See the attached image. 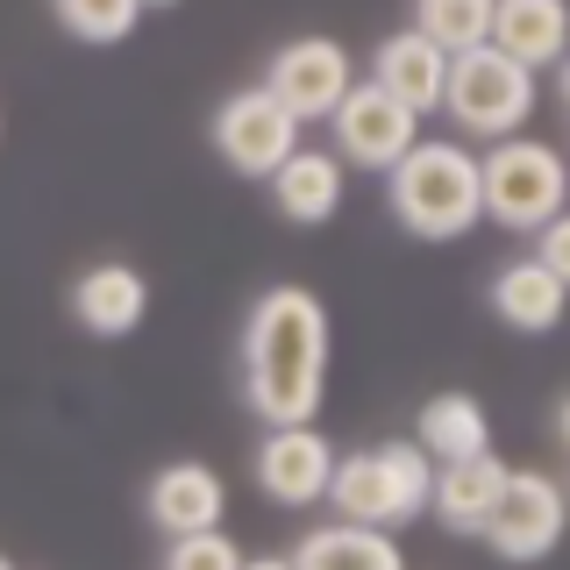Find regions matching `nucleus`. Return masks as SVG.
I'll return each instance as SVG.
<instances>
[{
	"label": "nucleus",
	"mask_w": 570,
	"mask_h": 570,
	"mask_svg": "<svg viewBox=\"0 0 570 570\" xmlns=\"http://www.w3.org/2000/svg\"><path fill=\"white\" fill-rule=\"evenodd\" d=\"M328 385V307L307 285H272L243 321V400L264 428L321 414Z\"/></svg>",
	"instance_id": "f257e3e1"
},
{
	"label": "nucleus",
	"mask_w": 570,
	"mask_h": 570,
	"mask_svg": "<svg viewBox=\"0 0 570 570\" xmlns=\"http://www.w3.org/2000/svg\"><path fill=\"white\" fill-rule=\"evenodd\" d=\"M385 200L400 214L406 236L421 243H456L485 222V200H478V157L463 150L456 136H421L400 165L385 171Z\"/></svg>",
	"instance_id": "f03ea898"
},
{
	"label": "nucleus",
	"mask_w": 570,
	"mask_h": 570,
	"mask_svg": "<svg viewBox=\"0 0 570 570\" xmlns=\"http://www.w3.org/2000/svg\"><path fill=\"white\" fill-rule=\"evenodd\" d=\"M428 492H435V456L421 442H379V450L335 456V478H328L321 507H335V521H364V528L400 534L406 521L428 513Z\"/></svg>",
	"instance_id": "7ed1b4c3"
},
{
	"label": "nucleus",
	"mask_w": 570,
	"mask_h": 570,
	"mask_svg": "<svg viewBox=\"0 0 570 570\" xmlns=\"http://www.w3.org/2000/svg\"><path fill=\"white\" fill-rule=\"evenodd\" d=\"M478 200H485V222L513 228V236H534L549 214L570 207V165L557 142L542 136H499L485 157H478Z\"/></svg>",
	"instance_id": "20e7f679"
},
{
	"label": "nucleus",
	"mask_w": 570,
	"mask_h": 570,
	"mask_svg": "<svg viewBox=\"0 0 570 570\" xmlns=\"http://www.w3.org/2000/svg\"><path fill=\"white\" fill-rule=\"evenodd\" d=\"M534 100H542V86H534L528 65H513L499 43H478V50H456L450 58V79H442V107L435 115H450L463 136H521Z\"/></svg>",
	"instance_id": "39448f33"
},
{
	"label": "nucleus",
	"mask_w": 570,
	"mask_h": 570,
	"mask_svg": "<svg viewBox=\"0 0 570 570\" xmlns=\"http://www.w3.org/2000/svg\"><path fill=\"white\" fill-rule=\"evenodd\" d=\"M207 136H214V150H222V165L243 171V178H272L285 157L299 150V121L285 115V100L272 94V86H243V94H228L222 107H214Z\"/></svg>",
	"instance_id": "423d86ee"
},
{
	"label": "nucleus",
	"mask_w": 570,
	"mask_h": 570,
	"mask_svg": "<svg viewBox=\"0 0 570 570\" xmlns=\"http://www.w3.org/2000/svg\"><path fill=\"white\" fill-rule=\"evenodd\" d=\"M328 129H335V157H343V165H356V171H392L421 142V115H414V107H400L385 86L356 79L350 94L335 100Z\"/></svg>",
	"instance_id": "0eeeda50"
},
{
	"label": "nucleus",
	"mask_w": 570,
	"mask_h": 570,
	"mask_svg": "<svg viewBox=\"0 0 570 570\" xmlns=\"http://www.w3.org/2000/svg\"><path fill=\"white\" fill-rule=\"evenodd\" d=\"M570 528V492L549 471H507V492H499V513L485 528V542L507 563H542L549 549L563 542Z\"/></svg>",
	"instance_id": "6e6552de"
},
{
	"label": "nucleus",
	"mask_w": 570,
	"mask_h": 570,
	"mask_svg": "<svg viewBox=\"0 0 570 570\" xmlns=\"http://www.w3.org/2000/svg\"><path fill=\"white\" fill-rule=\"evenodd\" d=\"M335 456L343 450H335L314 421H293V428H264L249 471H257V492L272 499V507H321V499H328V478H335Z\"/></svg>",
	"instance_id": "1a4fd4ad"
},
{
	"label": "nucleus",
	"mask_w": 570,
	"mask_h": 570,
	"mask_svg": "<svg viewBox=\"0 0 570 570\" xmlns=\"http://www.w3.org/2000/svg\"><path fill=\"white\" fill-rule=\"evenodd\" d=\"M264 86L285 100L293 121H328L335 100L356 86V58L335 43V36H293V43L272 58V71H264Z\"/></svg>",
	"instance_id": "9d476101"
},
{
	"label": "nucleus",
	"mask_w": 570,
	"mask_h": 570,
	"mask_svg": "<svg viewBox=\"0 0 570 570\" xmlns=\"http://www.w3.org/2000/svg\"><path fill=\"white\" fill-rule=\"evenodd\" d=\"M499 492H507V463H499L492 450L485 456H456V463H435L428 513H435L456 542H485V528L499 513Z\"/></svg>",
	"instance_id": "9b49d317"
},
{
	"label": "nucleus",
	"mask_w": 570,
	"mask_h": 570,
	"mask_svg": "<svg viewBox=\"0 0 570 570\" xmlns=\"http://www.w3.org/2000/svg\"><path fill=\"white\" fill-rule=\"evenodd\" d=\"M142 513H150L165 534H193V528H222V513H228V485H222V471L200 456H178L165 463V471L150 478V492H142Z\"/></svg>",
	"instance_id": "f8f14e48"
},
{
	"label": "nucleus",
	"mask_w": 570,
	"mask_h": 570,
	"mask_svg": "<svg viewBox=\"0 0 570 570\" xmlns=\"http://www.w3.org/2000/svg\"><path fill=\"white\" fill-rule=\"evenodd\" d=\"M442 79H450V50H435L414 22L392 29L385 43L371 50V86H385V94L400 107H414V115H435L442 107Z\"/></svg>",
	"instance_id": "ddd939ff"
},
{
	"label": "nucleus",
	"mask_w": 570,
	"mask_h": 570,
	"mask_svg": "<svg viewBox=\"0 0 570 570\" xmlns=\"http://www.w3.org/2000/svg\"><path fill=\"white\" fill-rule=\"evenodd\" d=\"M142 314H150V285L136 264H94L71 278V321L100 343H121L129 328H142Z\"/></svg>",
	"instance_id": "4468645a"
},
{
	"label": "nucleus",
	"mask_w": 570,
	"mask_h": 570,
	"mask_svg": "<svg viewBox=\"0 0 570 570\" xmlns=\"http://www.w3.org/2000/svg\"><path fill=\"white\" fill-rule=\"evenodd\" d=\"M343 186H350V165L335 150H307V142L272 171V200L293 228H328L335 207H343Z\"/></svg>",
	"instance_id": "2eb2a0df"
},
{
	"label": "nucleus",
	"mask_w": 570,
	"mask_h": 570,
	"mask_svg": "<svg viewBox=\"0 0 570 570\" xmlns=\"http://www.w3.org/2000/svg\"><path fill=\"white\" fill-rule=\"evenodd\" d=\"M570 307V285L549 272L542 257H513L507 272H492V314L513 335H549Z\"/></svg>",
	"instance_id": "dca6fc26"
},
{
	"label": "nucleus",
	"mask_w": 570,
	"mask_h": 570,
	"mask_svg": "<svg viewBox=\"0 0 570 570\" xmlns=\"http://www.w3.org/2000/svg\"><path fill=\"white\" fill-rule=\"evenodd\" d=\"M492 43L528 71L557 65L570 50V0H492Z\"/></svg>",
	"instance_id": "f3484780"
},
{
	"label": "nucleus",
	"mask_w": 570,
	"mask_h": 570,
	"mask_svg": "<svg viewBox=\"0 0 570 570\" xmlns=\"http://www.w3.org/2000/svg\"><path fill=\"white\" fill-rule=\"evenodd\" d=\"M293 570H406L400 534L392 528H364V521H321L299 534Z\"/></svg>",
	"instance_id": "a211bd4d"
},
{
	"label": "nucleus",
	"mask_w": 570,
	"mask_h": 570,
	"mask_svg": "<svg viewBox=\"0 0 570 570\" xmlns=\"http://www.w3.org/2000/svg\"><path fill=\"white\" fill-rule=\"evenodd\" d=\"M414 442L435 463H456V456H485L492 450V414L471 400V392H435L414 421Z\"/></svg>",
	"instance_id": "6ab92c4d"
},
{
	"label": "nucleus",
	"mask_w": 570,
	"mask_h": 570,
	"mask_svg": "<svg viewBox=\"0 0 570 570\" xmlns=\"http://www.w3.org/2000/svg\"><path fill=\"white\" fill-rule=\"evenodd\" d=\"M414 29L435 50H478L492 43V0H414Z\"/></svg>",
	"instance_id": "aec40b11"
},
{
	"label": "nucleus",
	"mask_w": 570,
	"mask_h": 570,
	"mask_svg": "<svg viewBox=\"0 0 570 570\" xmlns=\"http://www.w3.org/2000/svg\"><path fill=\"white\" fill-rule=\"evenodd\" d=\"M50 14L79 43H129L142 22V0H50Z\"/></svg>",
	"instance_id": "412c9836"
},
{
	"label": "nucleus",
	"mask_w": 570,
	"mask_h": 570,
	"mask_svg": "<svg viewBox=\"0 0 570 570\" xmlns=\"http://www.w3.org/2000/svg\"><path fill=\"white\" fill-rule=\"evenodd\" d=\"M165 570H243V549L228 528H193V534H165Z\"/></svg>",
	"instance_id": "4be33fe9"
},
{
	"label": "nucleus",
	"mask_w": 570,
	"mask_h": 570,
	"mask_svg": "<svg viewBox=\"0 0 570 570\" xmlns=\"http://www.w3.org/2000/svg\"><path fill=\"white\" fill-rule=\"evenodd\" d=\"M534 257H542L549 272L570 285V207H563V214H549V222L534 228Z\"/></svg>",
	"instance_id": "5701e85b"
},
{
	"label": "nucleus",
	"mask_w": 570,
	"mask_h": 570,
	"mask_svg": "<svg viewBox=\"0 0 570 570\" xmlns=\"http://www.w3.org/2000/svg\"><path fill=\"white\" fill-rule=\"evenodd\" d=\"M243 570H293V557H243Z\"/></svg>",
	"instance_id": "b1692460"
},
{
	"label": "nucleus",
	"mask_w": 570,
	"mask_h": 570,
	"mask_svg": "<svg viewBox=\"0 0 570 570\" xmlns=\"http://www.w3.org/2000/svg\"><path fill=\"white\" fill-rule=\"evenodd\" d=\"M557 94H563V107H570V50L557 58Z\"/></svg>",
	"instance_id": "393cba45"
},
{
	"label": "nucleus",
	"mask_w": 570,
	"mask_h": 570,
	"mask_svg": "<svg viewBox=\"0 0 570 570\" xmlns=\"http://www.w3.org/2000/svg\"><path fill=\"white\" fill-rule=\"evenodd\" d=\"M557 442H563V450H570V400L557 406Z\"/></svg>",
	"instance_id": "a878e982"
},
{
	"label": "nucleus",
	"mask_w": 570,
	"mask_h": 570,
	"mask_svg": "<svg viewBox=\"0 0 570 570\" xmlns=\"http://www.w3.org/2000/svg\"><path fill=\"white\" fill-rule=\"evenodd\" d=\"M142 8H178V0H142Z\"/></svg>",
	"instance_id": "bb28decb"
},
{
	"label": "nucleus",
	"mask_w": 570,
	"mask_h": 570,
	"mask_svg": "<svg viewBox=\"0 0 570 570\" xmlns=\"http://www.w3.org/2000/svg\"><path fill=\"white\" fill-rule=\"evenodd\" d=\"M0 570H14V563H8V557H0Z\"/></svg>",
	"instance_id": "cd10ccee"
},
{
	"label": "nucleus",
	"mask_w": 570,
	"mask_h": 570,
	"mask_svg": "<svg viewBox=\"0 0 570 570\" xmlns=\"http://www.w3.org/2000/svg\"><path fill=\"white\" fill-rule=\"evenodd\" d=\"M563 492H570V485H563Z\"/></svg>",
	"instance_id": "c85d7f7f"
}]
</instances>
